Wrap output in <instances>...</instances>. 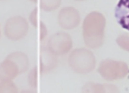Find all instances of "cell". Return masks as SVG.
I'll return each instance as SVG.
<instances>
[{
	"instance_id": "3957f363",
	"label": "cell",
	"mask_w": 129,
	"mask_h": 93,
	"mask_svg": "<svg viewBox=\"0 0 129 93\" xmlns=\"http://www.w3.org/2000/svg\"><path fill=\"white\" fill-rule=\"evenodd\" d=\"M114 16L122 28L129 31V0H118Z\"/></svg>"
},
{
	"instance_id": "6da1fadb",
	"label": "cell",
	"mask_w": 129,
	"mask_h": 93,
	"mask_svg": "<svg viewBox=\"0 0 129 93\" xmlns=\"http://www.w3.org/2000/svg\"><path fill=\"white\" fill-rule=\"evenodd\" d=\"M86 23V34H88L90 45L96 48L101 45L104 37V18L99 13H93L88 17Z\"/></svg>"
},
{
	"instance_id": "7a4b0ae2",
	"label": "cell",
	"mask_w": 129,
	"mask_h": 93,
	"mask_svg": "<svg viewBox=\"0 0 129 93\" xmlns=\"http://www.w3.org/2000/svg\"><path fill=\"white\" fill-rule=\"evenodd\" d=\"M100 73L107 80H114L125 77L129 73V68L125 62L116 61H105L101 63Z\"/></svg>"
},
{
	"instance_id": "277c9868",
	"label": "cell",
	"mask_w": 129,
	"mask_h": 93,
	"mask_svg": "<svg viewBox=\"0 0 129 93\" xmlns=\"http://www.w3.org/2000/svg\"><path fill=\"white\" fill-rule=\"evenodd\" d=\"M117 42L121 48L129 51V35H121L118 38Z\"/></svg>"
}]
</instances>
